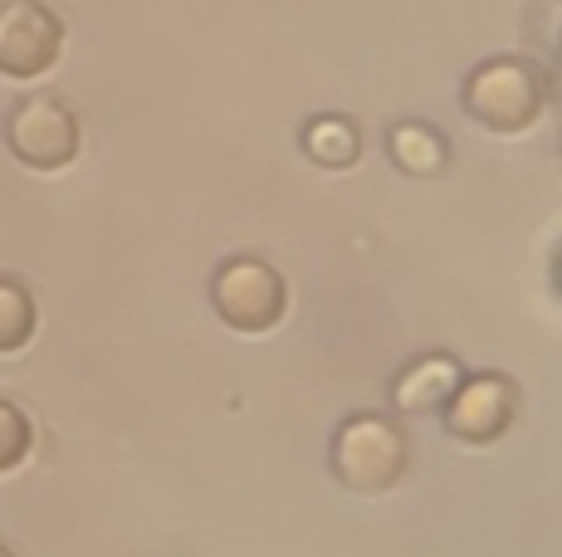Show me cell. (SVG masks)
<instances>
[{
  "mask_svg": "<svg viewBox=\"0 0 562 557\" xmlns=\"http://www.w3.org/2000/svg\"><path fill=\"white\" fill-rule=\"evenodd\" d=\"M553 99V73L548 64L528 55H490L470 64L460 83V109L490 133H524L543 117Z\"/></svg>",
  "mask_w": 562,
  "mask_h": 557,
  "instance_id": "1",
  "label": "cell"
},
{
  "mask_svg": "<svg viewBox=\"0 0 562 557\" xmlns=\"http://www.w3.org/2000/svg\"><path fill=\"white\" fill-rule=\"evenodd\" d=\"M328 469L342 489H352V495H386V489H396L406 479L411 441L392 416L358 411L333 431Z\"/></svg>",
  "mask_w": 562,
  "mask_h": 557,
  "instance_id": "2",
  "label": "cell"
},
{
  "mask_svg": "<svg viewBox=\"0 0 562 557\" xmlns=\"http://www.w3.org/2000/svg\"><path fill=\"white\" fill-rule=\"evenodd\" d=\"M211 308L235 333H269L289 308V284L265 254H225L211 270Z\"/></svg>",
  "mask_w": 562,
  "mask_h": 557,
  "instance_id": "3",
  "label": "cell"
},
{
  "mask_svg": "<svg viewBox=\"0 0 562 557\" xmlns=\"http://www.w3.org/2000/svg\"><path fill=\"white\" fill-rule=\"evenodd\" d=\"M79 113L59 93H20L5 113V147L15 162L35 171H59L79 157Z\"/></svg>",
  "mask_w": 562,
  "mask_h": 557,
  "instance_id": "4",
  "label": "cell"
},
{
  "mask_svg": "<svg viewBox=\"0 0 562 557\" xmlns=\"http://www.w3.org/2000/svg\"><path fill=\"white\" fill-rule=\"evenodd\" d=\"M518 406H524V391H518L514 377H504V372H464L456 396L440 406V416H446V431L456 441L490 445L518 421Z\"/></svg>",
  "mask_w": 562,
  "mask_h": 557,
  "instance_id": "5",
  "label": "cell"
},
{
  "mask_svg": "<svg viewBox=\"0 0 562 557\" xmlns=\"http://www.w3.org/2000/svg\"><path fill=\"white\" fill-rule=\"evenodd\" d=\"M64 49V20L45 0H0V73L40 79Z\"/></svg>",
  "mask_w": 562,
  "mask_h": 557,
  "instance_id": "6",
  "label": "cell"
},
{
  "mask_svg": "<svg viewBox=\"0 0 562 557\" xmlns=\"http://www.w3.org/2000/svg\"><path fill=\"white\" fill-rule=\"evenodd\" d=\"M460 377H464V367L456 352H420V357H411L406 367L396 372L392 406L402 416H436L440 406L456 396Z\"/></svg>",
  "mask_w": 562,
  "mask_h": 557,
  "instance_id": "7",
  "label": "cell"
},
{
  "mask_svg": "<svg viewBox=\"0 0 562 557\" xmlns=\"http://www.w3.org/2000/svg\"><path fill=\"white\" fill-rule=\"evenodd\" d=\"M386 157H392L396 171H406V177H420V181H436L446 177L450 162H456V147H450V137L440 133L436 123H426V117H396L392 127H386Z\"/></svg>",
  "mask_w": 562,
  "mask_h": 557,
  "instance_id": "8",
  "label": "cell"
},
{
  "mask_svg": "<svg viewBox=\"0 0 562 557\" xmlns=\"http://www.w3.org/2000/svg\"><path fill=\"white\" fill-rule=\"evenodd\" d=\"M299 147L313 167L342 171L362 157V133L348 113H313L304 127H299Z\"/></svg>",
  "mask_w": 562,
  "mask_h": 557,
  "instance_id": "9",
  "label": "cell"
},
{
  "mask_svg": "<svg viewBox=\"0 0 562 557\" xmlns=\"http://www.w3.org/2000/svg\"><path fill=\"white\" fill-rule=\"evenodd\" d=\"M35 294L20 278H0V352H20L35 338Z\"/></svg>",
  "mask_w": 562,
  "mask_h": 557,
  "instance_id": "10",
  "label": "cell"
},
{
  "mask_svg": "<svg viewBox=\"0 0 562 557\" xmlns=\"http://www.w3.org/2000/svg\"><path fill=\"white\" fill-rule=\"evenodd\" d=\"M30 445H35V425H30V416L20 411L15 401L0 396V475L15 469L20 459L30 455Z\"/></svg>",
  "mask_w": 562,
  "mask_h": 557,
  "instance_id": "11",
  "label": "cell"
},
{
  "mask_svg": "<svg viewBox=\"0 0 562 557\" xmlns=\"http://www.w3.org/2000/svg\"><path fill=\"white\" fill-rule=\"evenodd\" d=\"M0 557H15V553H10V548H0Z\"/></svg>",
  "mask_w": 562,
  "mask_h": 557,
  "instance_id": "12",
  "label": "cell"
}]
</instances>
